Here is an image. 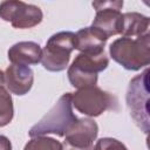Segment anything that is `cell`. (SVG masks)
<instances>
[{"label": "cell", "mask_w": 150, "mask_h": 150, "mask_svg": "<svg viewBox=\"0 0 150 150\" xmlns=\"http://www.w3.org/2000/svg\"><path fill=\"white\" fill-rule=\"evenodd\" d=\"M110 57L127 70H139L150 63V34L120 38L109 47Z\"/></svg>", "instance_id": "cell-1"}, {"label": "cell", "mask_w": 150, "mask_h": 150, "mask_svg": "<svg viewBox=\"0 0 150 150\" xmlns=\"http://www.w3.org/2000/svg\"><path fill=\"white\" fill-rule=\"evenodd\" d=\"M76 121L77 117L73 112L71 93H66L57 100L53 108L30 128L28 135L30 137H36L54 134L62 137Z\"/></svg>", "instance_id": "cell-2"}, {"label": "cell", "mask_w": 150, "mask_h": 150, "mask_svg": "<svg viewBox=\"0 0 150 150\" xmlns=\"http://www.w3.org/2000/svg\"><path fill=\"white\" fill-rule=\"evenodd\" d=\"M108 66L109 59L104 53L100 55L80 53L68 68V80L76 89L95 87L98 79L97 74L107 69Z\"/></svg>", "instance_id": "cell-3"}, {"label": "cell", "mask_w": 150, "mask_h": 150, "mask_svg": "<svg viewBox=\"0 0 150 150\" xmlns=\"http://www.w3.org/2000/svg\"><path fill=\"white\" fill-rule=\"evenodd\" d=\"M127 105L136 124L144 134L149 132V68L136 75L127 90Z\"/></svg>", "instance_id": "cell-4"}, {"label": "cell", "mask_w": 150, "mask_h": 150, "mask_svg": "<svg viewBox=\"0 0 150 150\" xmlns=\"http://www.w3.org/2000/svg\"><path fill=\"white\" fill-rule=\"evenodd\" d=\"M75 49V33L59 32L53 34L42 49L41 63L48 71H62L68 67L70 54Z\"/></svg>", "instance_id": "cell-5"}, {"label": "cell", "mask_w": 150, "mask_h": 150, "mask_svg": "<svg viewBox=\"0 0 150 150\" xmlns=\"http://www.w3.org/2000/svg\"><path fill=\"white\" fill-rule=\"evenodd\" d=\"M71 104L88 117H97L109 109H117L116 97L96 86L77 89L71 94Z\"/></svg>", "instance_id": "cell-6"}, {"label": "cell", "mask_w": 150, "mask_h": 150, "mask_svg": "<svg viewBox=\"0 0 150 150\" xmlns=\"http://www.w3.org/2000/svg\"><path fill=\"white\" fill-rule=\"evenodd\" d=\"M0 19L6 22H11L14 28L26 29L38 26L43 14L40 7L23 1L7 0L0 4Z\"/></svg>", "instance_id": "cell-7"}, {"label": "cell", "mask_w": 150, "mask_h": 150, "mask_svg": "<svg viewBox=\"0 0 150 150\" xmlns=\"http://www.w3.org/2000/svg\"><path fill=\"white\" fill-rule=\"evenodd\" d=\"M91 5L96 11L91 27L96 28L108 39L122 33L123 14L121 9L123 1H94Z\"/></svg>", "instance_id": "cell-8"}, {"label": "cell", "mask_w": 150, "mask_h": 150, "mask_svg": "<svg viewBox=\"0 0 150 150\" xmlns=\"http://www.w3.org/2000/svg\"><path fill=\"white\" fill-rule=\"evenodd\" d=\"M98 134V125L91 118H77L64 135L63 145L77 150H93L94 141Z\"/></svg>", "instance_id": "cell-9"}, {"label": "cell", "mask_w": 150, "mask_h": 150, "mask_svg": "<svg viewBox=\"0 0 150 150\" xmlns=\"http://www.w3.org/2000/svg\"><path fill=\"white\" fill-rule=\"evenodd\" d=\"M34 73L29 67L11 64L5 71V86L14 95L23 96L33 87Z\"/></svg>", "instance_id": "cell-10"}, {"label": "cell", "mask_w": 150, "mask_h": 150, "mask_svg": "<svg viewBox=\"0 0 150 150\" xmlns=\"http://www.w3.org/2000/svg\"><path fill=\"white\" fill-rule=\"evenodd\" d=\"M108 38L94 27H84L75 34V49L83 54L100 55L104 53Z\"/></svg>", "instance_id": "cell-11"}, {"label": "cell", "mask_w": 150, "mask_h": 150, "mask_svg": "<svg viewBox=\"0 0 150 150\" xmlns=\"http://www.w3.org/2000/svg\"><path fill=\"white\" fill-rule=\"evenodd\" d=\"M42 49L39 43L34 41H20L9 47L7 57L12 64L18 66H33L41 61Z\"/></svg>", "instance_id": "cell-12"}, {"label": "cell", "mask_w": 150, "mask_h": 150, "mask_svg": "<svg viewBox=\"0 0 150 150\" xmlns=\"http://www.w3.org/2000/svg\"><path fill=\"white\" fill-rule=\"evenodd\" d=\"M150 19L137 12H127L123 14L122 35L124 38H139L149 34Z\"/></svg>", "instance_id": "cell-13"}, {"label": "cell", "mask_w": 150, "mask_h": 150, "mask_svg": "<svg viewBox=\"0 0 150 150\" xmlns=\"http://www.w3.org/2000/svg\"><path fill=\"white\" fill-rule=\"evenodd\" d=\"M14 116L13 100L5 86H0V128L8 125Z\"/></svg>", "instance_id": "cell-14"}, {"label": "cell", "mask_w": 150, "mask_h": 150, "mask_svg": "<svg viewBox=\"0 0 150 150\" xmlns=\"http://www.w3.org/2000/svg\"><path fill=\"white\" fill-rule=\"evenodd\" d=\"M23 150H62V143L53 137L36 136L26 143Z\"/></svg>", "instance_id": "cell-15"}, {"label": "cell", "mask_w": 150, "mask_h": 150, "mask_svg": "<svg viewBox=\"0 0 150 150\" xmlns=\"http://www.w3.org/2000/svg\"><path fill=\"white\" fill-rule=\"evenodd\" d=\"M93 150H128V148L116 138L102 137L96 142Z\"/></svg>", "instance_id": "cell-16"}, {"label": "cell", "mask_w": 150, "mask_h": 150, "mask_svg": "<svg viewBox=\"0 0 150 150\" xmlns=\"http://www.w3.org/2000/svg\"><path fill=\"white\" fill-rule=\"evenodd\" d=\"M0 150H12V143L8 137L0 135Z\"/></svg>", "instance_id": "cell-17"}, {"label": "cell", "mask_w": 150, "mask_h": 150, "mask_svg": "<svg viewBox=\"0 0 150 150\" xmlns=\"http://www.w3.org/2000/svg\"><path fill=\"white\" fill-rule=\"evenodd\" d=\"M0 86H5V73L0 70Z\"/></svg>", "instance_id": "cell-18"}, {"label": "cell", "mask_w": 150, "mask_h": 150, "mask_svg": "<svg viewBox=\"0 0 150 150\" xmlns=\"http://www.w3.org/2000/svg\"><path fill=\"white\" fill-rule=\"evenodd\" d=\"M62 150H77V149H73V148H69V146L62 144Z\"/></svg>", "instance_id": "cell-19"}]
</instances>
